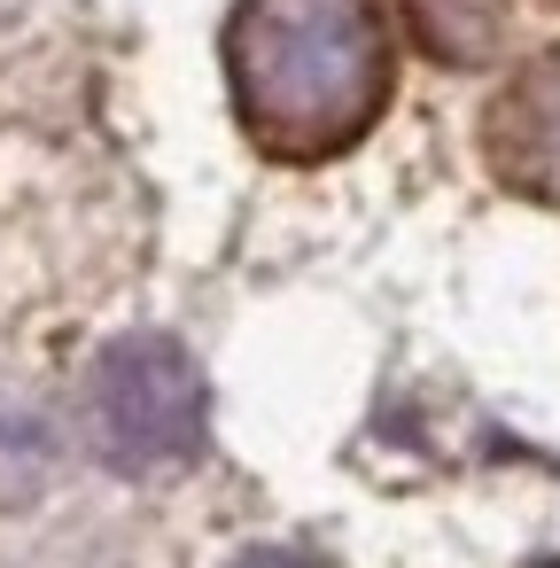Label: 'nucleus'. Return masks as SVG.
<instances>
[{
	"label": "nucleus",
	"instance_id": "f03ea898",
	"mask_svg": "<svg viewBox=\"0 0 560 568\" xmlns=\"http://www.w3.org/2000/svg\"><path fill=\"white\" fill-rule=\"evenodd\" d=\"M86 428L118 475H172L211 436L203 366L172 335H118L86 374Z\"/></svg>",
	"mask_w": 560,
	"mask_h": 568
},
{
	"label": "nucleus",
	"instance_id": "f257e3e1",
	"mask_svg": "<svg viewBox=\"0 0 560 568\" xmlns=\"http://www.w3.org/2000/svg\"><path fill=\"white\" fill-rule=\"evenodd\" d=\"M226 79L265 156L319 164L358 149L389 110V24L374 0H242Z\"/></svg>",
	"mask_w": 560,
	"mask_h": 568
},
{
	"label": "nucleus",
	"instance_id": "7ed1b4c3",
	"mask_svg": "<svg viewBox=\"0 0 560 568\" xmlns=\"http://www.w3.org/2000/svg\"><path fill=\"white\" fill-rule=\"evenodd\" d=\"M482 149L513 195L560 211V48H544L537 63H521L498 87V102L482 118Z\"/></svg>",
	"mask_w": 560,
	"mask_h": 568
},
{
	"label": "nucleus",
	"instance_id": "423d86ee",
	"mask_svg": "<svg viewBox=\"0 0 560 568\" xmlns=\"http://www.w3.org/2000/svg\"><path fill=\"white\" fill-rule=\"evenodd\" d=\"M226 568H319V560H304V552H288V545H250V552H234Z\"/></svg>",
	"mask_w": 560,
	"mask_h": 568
},
{
	"label": "nucleus",
	"instance_id": "39448f33",
	"mask_svg": "<svg viewBox=\"0 0 560 568\" xmlns=\"http://www.w3.org/2000/svg\"><path fill=\"white\" fill-rule=\"evenodd\" d=\"M55 483V428L32 397L0 389V506H32Z\"/></svg>",
	"mask_w": 560,
	"mask_h": 568
},
{
	"label": "nucleus",
	"instance_id": "20e7f679",
	"mask_svg": "<svg viewBox=\"0 0 560 568\" xmlns=\"http://www.w3.org/2000/svg\"><path fill=\"white\" fill-rule=\"evenodd\" d=\"M513 0H405V24L436 63H490Z\"/></svg>",
	"mask_w": 560,
	"mask_h": 568
},
{
	"label": "nucleus",
	"instance_id": "0eeeda50",
	"mask_svg": "<svg viewBox=\"0 0 560 568\" xmlns=\"http://www.w3.org/2000/svg\"><path fill=\"white\" fill-rule=\"evenodd\" d=\"M552 9H560V0H552Z\"/></svg>",
	"mask_w": 560,
	"mask_h": 568
}]
</instances>
